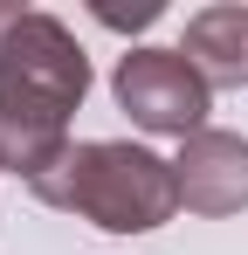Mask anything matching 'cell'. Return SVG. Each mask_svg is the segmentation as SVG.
<instances>
[{
    "instance_id": "6",
    "label": "cell",
    "mask_w": 248,
    "mask_h": 255,
    "mask_svg": "<svg viewBox=\"0 0 248 255\" xmlns=\"http://www.w3.org/2000/svg\"><path fill=\"white\" fill-rule=\"evenodd\" d=\"M104 28H152L159 21V0H138V7H90Z\"/></svg>"
},
{
    "instance_id": "2",
    "label": "cell",
    "mask_w": 248,
    "mask_h": 255,
    "mask_svg": "<svg viewBox=\"0 0 248 255\" xmlns=\"http://www.w3.org/2000/svg\"><path fill=\"white\" fill-rule=\"evenodd\" d=\"M41 207H62L104 228V235H152L179 214V179L172 159H159L152 145H131V138H83L69 145V159L55 172H41L35 186Z\"/></svg>"
},
{
    "instance_id": "1",
    "label": "cell",
    "mask_w": 248,
    "mask_h": 255,
    "mask_svg": "<svg viewBox=\"0 0 248 255\" xmlns=\"http://www.w3.org/2000/svg\"><path fill=\"white\" fill-rule=\"evenodd\" d=\"M90 97V55L83 42L41 7H21L0 28V172H41L69 159V118Z\"/></svg>"
},
{
    "instance_id": "7",
    "label": "cell",
    "mask_w": 248,
    "mask_h": 255,
    "mask_svg": "<svg viewBox=\"0 0 248 255\" xmlns=\"http://www.w3.org/2000/svg\"><path fill=\"white\" fill-rule=\"evenodd\" d=\"M7 21H14V7H0V28H7Z\"/></svg>"
},
{
    "instance_id": "5",
    "label": "cell",
    "mask_w": 248,
    "mask_h": 255,
    "mask_svg": "<svg viewBox=\"0 0 248 255\" xmlns=\"http://www.w3.org/2000/svg\"><path fill=\"white\" fill-rule=\"evenodd\" d=\"M179 55L207 76V90H242L248 83V7L242 0L200 7L186 21V48Z\"/></svg>"
},
{
    "instance_id": "4",
    "label": "cell",
    "mask_w": 248,
    "mask_h": 255,
    "mask_svg": "<svg viewBox=\"0 0 248 255\" xmlns=\"http://www.w3.org/2000/svg\"><path fill=\"white\" fill-rule=\"evenodd\" d=\"M172 179H179V207L186 214H242L248 207V138L242 131L207 125L179 145L172 159Z\"/></svg>"
},
{
    "instance_id": "3",
    "label": "cell",
    "mask_w": 248,
    "mask_h": 255,
    "mask_svg": "<svg viewBox=\"0 0 248 255\" xmlns=\"http://www.w3.org/2000/svg\"><path fill=\"white\" fill-rule=\"evenodd\" d=\"M111 97H118V111L138 131L179 138V145H186L193 131H207V111H214L207 76L179 48H124L118 69H111Z\"/></svg>"
}]
</instances>
